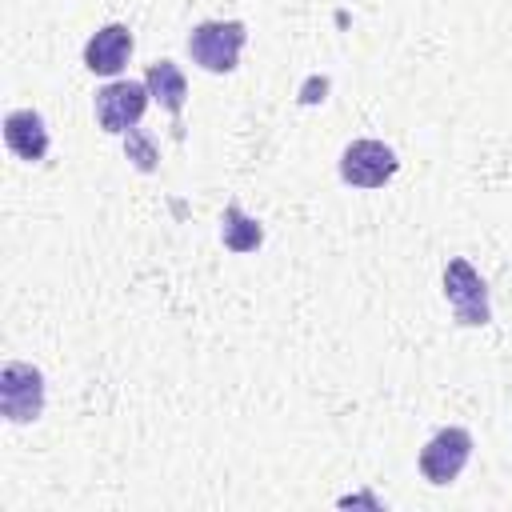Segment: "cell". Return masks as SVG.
Here are the masks:
<instances>
[{
  "label": "cell",
  "instance_id": "obj_1",
  "mask_svg": "<svg viewBox=\"0 0 512 512\" xmlns=\"http://www.w3.org/2000/svg\"><path fill=\"white\" fill-rule=\"evenodd\" d=\"M244 44H248L244 20H200V24H192V32L184 40L192 64L208 76H232L240 68Z\"/></svg>",
  "mask_w": 512,
  "mask_h": 512
},
{
  "label": "cell",
  "instance_id": "obj_2",
  "mask_svg": "<svg viewBox=\"0 0 512 512\" xmlns=\"http://www.w3.org/2000/svg\"><path fill=\"white\" fill-rule=\"evenodd\" d=\"M440 292H444V304H448L456 328H484V324H492L488 280L472 268V260L448 256V264L440 272Z\"/></svg>",
  "mask_w": 512,
  "mask_h": 512
},
{
  "label": "cell",
  "instance_id": "obj_3",
  "mask_svg": "<svg viewBox=\"0 0 512 512\" xmlns=\"http://www.w3.org/2000/svg\"><path fill=\"white\" fill-rule=\"evenodd\" d=\"M336 172H340V180H344L348 188H356V192H376V188H384V184L396 180L400 156H396L392 144H384V140H376V136H356V140H348V144L340 148Z\"/></svg>",
  "mask_w": 512,
  "mask_h": 512
},
{
  "label": "cell",
  "instance_id": "obj_4",
  "mask_svg": "<svg viewBox=\"0 0 512 512\" xmlns=\"http://www.w3.org/2000/svg\"><path fill=\"white\" fill-rule=\"evenodd\" d=\"M472 448H476V436H472L464 424H444V428H436V432L424 440V448L416 452V468H420L424 484H432V488L456 484L460 472H464L468 460H472Z\"/></svg>",
  "mask_w": 512,
  "mask_h": 512
},
{
  "label": "cell",
  "instance_id": "obj_5",
  "mask_svg": "<svg viewBox=\"0 0 512 512\" xmlns=\"http://www.w3.org/2000/svg\"><path fill=\"white\" fill-rule=\"evenodd\" d=\"M48 404V380L28 360H4L0 368V416L8 424H36Z\"/></svg>",
  "mask_w": 512,
  "mask_h": 512
},
{
  "label": "cell",
  "instance_id": "obj_6",
  "mask_svg": "<svg viewBox=\"0 0 512 512\" xmlns=\"http://www.w3.org/2000/svg\"><path fill=\"white\" fill-rule=\"evenodd\" d=\"M152 104V92L144 80H128V76H116L108 84L96 88L92 96V116H96V128L108 132V136H124L128 128H136L144 120Z\"/></svg>",
  "mask_w": 512,
  "mask_h": 512
},
{
  "label": "cell",
  "instance_id": "obj_7",
  "mask_svg": "<svg viewBox=\"0 0 512 512\" xmlns=\"http://www.w3.org/2000/svg\"><path fill=\"white\" fill-rule=\"evenodd\" d=\"M132 52H136V36H132V28H128L124 20H108V24H100V28L84 40L80 60H84V68H88L92 76L116 80V76L128 68Z\"/></svg>",
  "mask_w": 512,
  "mask_h": 512
},
{
  "label": "cell",
  "instance_id": "obj_8",
  "mask_svg": "<svg viewBox=\"0 0 512 512\" xmlns=\"http://www.w3.org/2000/svg\"><path fill=\"white\" fill-rule=\"evenodd\" d=\"M0 128H4V144H8V152L16 160L44 164V156L52 148V132H48V120L36 108H12Z\"/></svg>",
  "mask_w": 512,
  "mask_h": 512
},
{
  "label": "cell",
  "instance_id": "obj_9",
  "mask_svg": "<svg viewBox=\"0 0 512 512\" xmlns=\"http://www.w3.org/2000/svg\"><path fill=\"white\" fill-rule=\"evenodd\" d=\"M144 84L152 92V104H160L172 120H180L184 104H188V76L176 60H152L144 68Z\"/></svg>",
  "mask_w": 512,
  "mask_h": 512
},
{
  "label": "cell",
  "instance_id": "obj_10",
  "mask_svg": "<svg viewBox=\"0 0 512 512\" xmlns=\"http://www.w3.org/2000/svg\"><path fill=\"white\" fill-rule=\"evenodd\" d=\"M220 244L232 256H252V252L264 248V224L256 216H248L236 200H228L224 212H220Z\"/></svg>",
  "mask_w": 512,
  "mask_h": 512
},
{
  "label": "cell",
  "instance_id": "obj_11",
  "mask_svg": "<svg viewBox=\"0 0 512 512\" xmlns=\"http://www.w3.org/2000/svg\"><path fill=\"white\" fill-rule=\"evenodd\" d=\"M120 144H124V160L136 168V172H156L160 168V144H156V136L148 132V128H128L124 136H120Z\"/></svg>",
  "mask_w": 512,
  "mask_h": 512
},
{
  "label": "cell",
  "instance_id": "obj_12",
  "mask_svg": "<svg viewBox=\"0 0 512 512\" xmlns=\"http://www.w3.org/2000/svg\"><path fill=\"white\" fill-rule=\"evenodd\" d=\"M324 92H328V76H312L300 92V104H316V100H324Z\"/></svg>",
  "mask_w": 512,
  "mask_h": 512
},
{
  "label": "cell",
  "instance_id": "obj_13",
  "mask_svg": "<svg viewBox=\"0 0 512 512\" xmlns=\"http://www.w3.org/2000/svg\"><path fill=\"white\" fill-rule=\"evenodd\" d=\"M336 504H340V508H348V504H368V508H384V500H376L372 492H352V496H340Z\"/></svg>",
  "mask_w": 512,
  "mask_h": 512
}]
</instances>
